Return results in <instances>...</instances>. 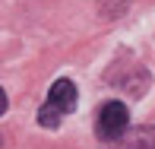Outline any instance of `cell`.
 <instances>
[{
	"label": "cell",
	"mask_w": 155,
	"mask_h": 149,
	"mask_svg": "<svg viewBox=\"0 0 155 149\" xmlns=\"http://www.w3.org/2000/svg\"><path fill=\"white\" fill-rule=\"evenodd\" d=\"M76 102H79V95H76L73 80H57V83L51 86V92H48L45 105L38 108V124L54 130L67 114H73V111H76Z\"/></svg>",
	"instance_id": "obj_1"
},
{
	"label": "cell",
	"mask_w": 155,
	"mask_h": 149,
	"mask_svg": "<svg viewBox=\"0 0 155 149\" xmlns=\"http://www.w3.org/2000/svg\"><path fill=\"white\" fill-rule=\"evenodd\" d=\"M127 127H130V111H127V105H124V102H104L101 111H98V120H95L98 140L114 143Z\"/></svg>",
	"instance_id": "obj_2"
},
{
	"label": "cell",
	"mask_w": 155,
	"mask_h": 149,
	"mask_svg": "<svg viewBox=\"0 0 155 149\" xmlns=\"http://www.w3.org/2000/svg\"><path fill=\"white\" fill-rule=\"evenodd\" d=\"M117 149H155V124L152 127H136V130H124L114 140Z\"/></svg>",
	"instance_id": "obj_3"
},
{
	"label": "cell",
	"mask_w": 155,
	"mask_h": 149,
	"mask_svg": "<svg viewBox=\"0 0 155 149\" xmlns=\"http://www.w3.org/2000/svg\"><path fill=\"white\" fill-rule=\"evenodd\" d=\"M130 0H98V10H101L104 19H114V16H124Z\"/></svg>",
	"instance_id": "obj_4"
},
{
	"label": "cell",
	"mask_w": 155,
	"mask_h": 149,
	"mask_svg": "<svg viewBox=\"0 0 155 149\" xmlns=\"http://www.w3.org/2000/svg\"><path fill=\"white\" fill-rule=\"evenodd\" d=\"M6 111V95H3V89H0V114Z\"/></svg>",
	"instance_id": "obj_5"
},
{
	"label": "cell",
	"mask_w": 155,
	"mask_h": 149,
	"mask_svg": "<svg viewBox=\"0 0 155 149\" xmlns=\"http://www.w3.org/2000/svg\"><path fill=\"white\" fill-rule=\"evenodd\" d=\"M0 146H3V137H0Z\"/></svg>",
	"instance_id": "obj_6"
}]
</instances>
